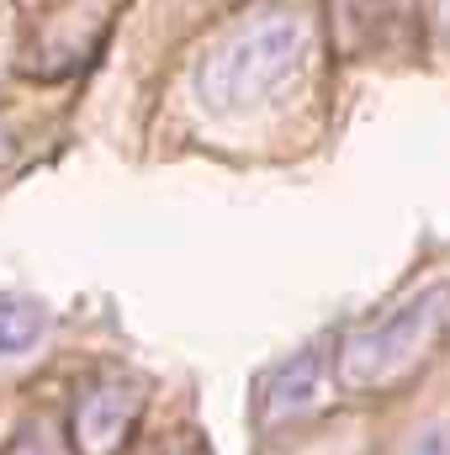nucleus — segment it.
Listing matches in <instances>:
<instances>
[{
  "label": "nucleus",
  "instance_id": "obj_1",
  "mask_svg": "<svg viewBox=\"0 0 450 455\" xmlns=\"http://www.w3.org/2000/svg\"><path fill=\"white\" fill-rule=\"evenodd\" d=\"M308 53V16L297 11H265L260 21L238 27L233 37H223L197 75V91L213 112H244L260 96H270Z\"/></svg>",
  "mask_w": 450,
  "mask_h": 455
},
{
  "label": "nucleus",
  "instance_id": "obj_2",
  "mask_svg": "<svg viewBox=\"0 0 450 455\" xmlns=\"http://www.w3.org/2000/svg\"><path fill=\"white\" fill-rule=\"evenodd\" d=\"M450 329V275L424 281L419 291H408L392 313H382L376 323L355 329L339 344V381L366 392V387H387L398 376H408Z\"/></svg>",
  "mask_w": 450,
  "mask_h": 455
},
{
  "label": "nucleus",
  "instance_id": "obj_3",
  "mask_svg": "<svg viewBox=\"0 0 450 455\" xmlns=\"http://www.w3.org/2000/svg\"><path fill=\"white\" fill-rule=\"evenodd\" d=\"M324 381H329V365L318 349H302L292 355L286 365H276L260 387V424L276 429V424H297L308 419L318 403H324Z\"/></svg>",
  "mask_w": 450,
  "mask_h": 455
},
{
  "label": "nucleus",
  "instance_id": "obj_4",
  "mask_svg": "<svg viewBox=\"0 0 450 455\" xmlns=\"http://www.w3.org/2000/svg\"><path fill=\"white\" fill-rule=\"evenodd\" d=\"M138 387L133 381H96L85 397H80V408H75V440H80V451L85 455H107L122 440V429L133 424V413H138Z\"/></svg>",
  "mask_w": 450,
  "mask_h": 455
},
{
  "label": "nucleus",
  "instance_id": "obj_5",
  "mask_svg": "<svg viewBox=\"0 0 450 455\" xmlns=\"http://www.w3.org/2000/svg\"><path fill=\"white\" fill-rule=\"evenodd\" d=\"M43 334V313L27 307V302H0V360L21 355L27 344H37Z\"/></svg>",
  "mask_w": 450,
  "mask_h": 455
},
{
  "label": "nucleus",
  "instance_id": "obj_6",
  "mask_svg": "<svg viewBox=\"0 0 450 455\" xmlns=\"http://www.w3.org/2000/svg\"><path fill=\"white\" fill-rule=\"evenodd\" d=\"M403 455H450V424H430L424 435L408 440V451Z\"/></svg>",
  "mask_w": 450,
  "mask_h": 455
},
{
  "label": "nucleus",
  "instance_id": "obj_7",
  "mask_svg": "<svg viewBox=\"0 0 450 455\" xmlns=\"http://www.w3.org/2000/svg\"><path fill=\"white\" fill-rule=\"evenodd\" d=\"M440 16H446V21H450V0H440Z\"/></svg>",
  "mask_w": 450,
  "mask_h": 455
}]
</instances>
